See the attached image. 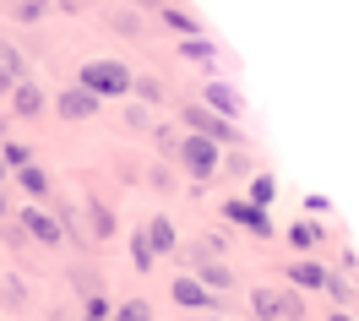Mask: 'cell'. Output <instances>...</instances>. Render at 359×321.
I'll use <instances>...</instances> for the list:
<instances>
[{
	"mask_svg": "<svg viewBox=\"0 0 359 321\" xmlns=\"http://www.w3.org/2000/svg\"><path fill=\"white\" fill-rule=\"evenodd\" d=\"M82 93H93V98H120V93H131V71L120 66V60H88V66H82Z\"/></svg>",
	"mask_w": 359,
	"mask_h": 321,
	"instance_id": "obj_1",
	"label": "cell"
},
{
	"mask_svg": "<svg viewBox=\"0 0 359 321\" xmlns=\"http://www.w3.org/2000/svg\"><path fill=\"white\" fill-rule=\"evenodd\" d=\"M250 310L262 321H299L305 316L299 294H289V289H250Z\"/></svg>",
	"mask_w": 359,
	"mask_h": 321,
	"instance_id": "obj_2",
	"label": "cell"
},
{
	"mask_svg": "<svg viewBox=\"0 0 359 321\" xmlns=\"http://www.w3.org/2000/svg\"><path fill=\"white\" fill-rule=\"evenodd\" d=\"M180 163H185L196 180H212V169H218V147L202 142V137H185V142H180Z\"/></svg>",
	"mask_w": 359,
	"mask_h": 321,
	"instance_id": "obj_3",
	"label": "cell"
},
{
	"mask_svg": "<svg viewBox=\"0 0 359 321\" xmlns=\"http://www.w3.org/2000/svg\"><path fill=\"white\" fill-rule=\"evenodd\" d=\"M185 120L202 131V142H234V125H229V120H218V115H207L202 104H191V109H185Z\"/></svg>",
	"mask_w": 359,
	"mask_h": 321,
	"instance_id": "obj_4",
	"label": "cell"
},
{
	"mask_svg": "<svg viewBox=\"0 0 359 321\" xmlns=\"http://www.w3.org/2000/svg\"><path fill=\"white\" fill-rule=\"evenodd\" d=\"M22 224H27V234H33V240H44V245H60V234H66V229H60V224L44 212V207H27Z\"/></svg>",
	"mask_w": 359,
	"mask_h": 321,
	"instance_id": "obj_5",
	"label": "cell"
},
{
	"mask_svg": "<svg viewBox=\"0 0 359 321\" xmlns=\"http://www.w3.org/2000/svg\"><path fill=\"white\" fill-rule=\"evenodd\" d=\"M224 212L234 218V224H245L250 234H272V218L262 212V207H250V202H224Z\"/></svg>",
	"mask_w": 359,
	"mask_h": 321,
	"instance_id": "obj_6",
	"label": "cell"
},
{
	"mask_svg": "<svg viewBox=\"0 0 359 321\" xmlns=\"http://www.w3.org/2000/svg\"><path fill=\"white\" fill-rule=\"evenodd\" d=\"M93 109H98V98H93V93H82V88H66V93H60V120H88Z\"/></svg>",
	"mask_w": 359,
	"mask_h": 321,
	"instance_id": "obj_7",
	"label": "cell"
},
{
	"mask_svg": "<svg viewBox=\"0 0 359 321\" xmlns=\"http://www.w3.org/2000/svg\"><path fill=\"white\" fill-rule=\"evenodd\" d=\"M207 104L218 109V120H229V125H234V115H240V93L229 88V82H212V88H207Z\"/></svg>",
	"mask_w": 359,
	"mask_h": 321,
	"instance_id": "obj_8",
	"label": "cell"
},
{
	"mask_svg": "<svg viewBox=\"0 0 359 321\" xmlns=\"http://www.w3.org/2000/svg\"><path fill=\"white\" fill-rule=\"evenodd\" d=\"M175 305H191V310H212V294H207L196 278H175Z\"/></svg>",
	"mask_w": 359,
	"mask_h": 321,
	"instance_id": "obj_9",
	"label": "cell"
},
{
	"mask_svg": "<svg viewBox=\"0 0 359 321\" xmlns=\"http://www.w3.org/2000/svg\"><path fill=\"white\" fill-rule=\"evenodd\" d=\"M11 93H17V98H11V104H17V115H22V120H33V115H44V93L33 88V82H17V88H11Z\"/></svg>",
	"mask_w": 359,
	"mask_h": 321,
	"instance_id": "obj_10",
	"label": "cell"
},
{
	"mask_svg": "<svg viewBox=\"0 0 359 321\" xmlns=\"http://www.w3.org/2000/svg\"><path fill=\"white\" fill-rule=\"evenodd\" d=\"M289 278L299 283V289H327V278H332V273H327L321 261H294V267H289Z\"/></svg>",
	"mask_w": 359,
	"mask_h": 321,
	"instance_id": "obj_11",
	"label": "cell"
},
{
	"mask_svg": "<svg viewBox=\"0 0 359 321\" xmlns=\"http://www.w3.org/2000/svg\"><path fill=\"white\" fill-rule=\"evenodd\" d=\"M17 180H22V191L33 196V202H44V196H49V175L39 169V163H27V169L17 175Z\"/></svg>",
	"mask_w": 359,
	"mask_h": 321,
	"instance_id": "obj_12",
	"label": "cell"
},
{
	"mask_svg": "<svg viewBox=\"0 0 359 321\" xmlns=\"http://www.w3.org/2000/svg\"><path fill=\"white\" fill-rule=\"evenodd\" d=\"M147 245H153V256H158V251H175V224H169V218H153Z\"/></svg>",
	"mask_w": 359,
	"mask_h": 321,
	"instance_id": "obj_13",
	"label": "cell"
},
{
	"mask_svg": "<svg viewBox=\"0 0 359 321\" xmlns=\"http://www.w3.org/2000/svg\"><path fill=\"white\" fill-rule=\"evenodd\" d=\"M196 283H202L207 294H212V289H229V283H234V273H229V267H218V261H212V267H202V278H196Z\"/></svg>",
	"mask_w": 359,
	"mask_h": 321,
	"instance_id": "obj_14",
	"label": "cell"
},
{
	"mask_svg": "<svg viewBox=\"0 0 359 321\" xmlns=\"http://www.w3.org/2000/svg\"><path fill=\"white\" fill-rule=\"evenodd\" d=\"M272 196H278V180H272V175H262V180H250V207H267Z\"/></svg>",
	"mask_w": 359,
	"mask_h": 321,
	"instance_id": "obj_15",
	"label": "cell"
},
{
	"mask_svg": "<svg viewBox=\"0 0 359 321\" xmlns=\"http://www.w3.org/2000/svg\"><path fill=\"white\" fill-rule=\"evenodd\" d=\"M289 240L299 245V251H311L316 240H321V224H294V229H289Z\"/></svg>",
	"mask_w": 359,
	"mask_h": 321,
	"instance_id": "obj_16",
	"label": "cell"
},
{
	"mask_svg": "<svg viewBox=\"0 0 359 321\" xmlns=\"http://www.w3.org/2000/svg\"><path fill=\"white\" fill-rule=\"evenodd\" d=\"M131 261H136V273L153 267V245H147V234H136V240H131Z\"/></svg>",
	"mask_w": 359,
	"mask_h": 321,
	"instance_id": "obj_17",
	"label": "cell"
},
{
	"mask_svg": "<svg viewBox=\"0 0 359 321\" xmlns=\"http://www.w3.org/2000/svg\"><path fill=\"white\" fill-rule=\"evenodd\" d=\"M6 163H11L17 175L27 169V147H22V142H6V153H0V169H6Z\"/></svg>",
	"mask_w": 359,
	"mask_h": 321,
	"instance_id": "obj_18",
	"label": "cell"
},
{
	"mask_svg": "<svg viewBox=\"0 0 359 321\" xmlns=\"http://www.w3.org/2000/svg\"><path fill=\"white\" fill-rule=\"evenodd\" d=\"M114 321H153V310L142 305V299H131V305H120V316Z\"/></svg>",
	"mask_w": 359,
	"mask_h": 321,
	"instance_id": "obj_19",
	"label": "cell"
},
{
	"mask_svg": "<svg viewBox=\"0 0 359 321\" xmlns=\"http://www.w3.org/2000/svg\"><path fill=\"white\" fill-rule=\"evenodd\" d=\"M185 55H191V60H212V44H207V39H191V44H185Z\"/></svg>",
	"mask_w": 359,
	"mask_h": 321,
	"instance_id": "obj_20",
	"label": "cell"
},
{
	"mask_svg": "<svg viewBox=\"0 0 359 321\" xmlns=\"http://www.w3.org/2000/svg\"><path fill=\"white\" fill-rule=\"evenodd\" d=\"M163 22L180 27V33H191V17H185V11H163Z\"/></svg>",
	"mask_w": 359,
	"mask_h": 321,
	"instance_id": "obj_21",
	"label": "cell"
},
{
	"mask_svg": "<svg viewBox=\"0 0 359 321\" xmlns=\"http://www.w3.org/2000/svg\"><path fill=\"white\" fill-rule=\"evenodd\" d=\"M104 316H109V305H104V299L93 294V305H88V321H104Z\"/></svg>",
	"mask_w": 359,
	"mask_h": 321,
	"instance_id": "obj_22",
	"label": "cell"
},
{
	"mask_svg": "<svg viewBox=\"0 0 359 321\" xmlns=\"http://www.w3.org/2000/svg\"><path fill=\"white\" fill-rule=\"evenodd\" d=\"M11 88H17V76H11V71L0 66V93H11Z\"/></svg>",
	"mask_w": 359,
	"mask_h": 321,
	"instance_id": "obj_23",
	"label": "cell"
},
{
	"mask_svg": "<svg viewBox=\"0 0 359 321\" xmlns=\"http://www.w3.org/2000/svg\"><path fill=\"white\" fill-rule=\"evenodd\" d=\"M327 321H354V316H343V310H332V316H327Z\"/></svg>",
	"mask_w": 359,
	"mask_h": 321,
	"instance_id": "obj_24",
	"label": "cell"
},
{
	"mask_svg": "<svg viewBox=\"0 0 359 321\" xmlns=\"http://www.w3.org/2000/svg\"><path fill=\"white\" fill-rule=\"evenodd\" d=\"M0 218H6V196H0Z\"/></svg>",
	"mask_w": 359,
	"mask_h": 321,
	"instance_id": "obj_25",
	"label": "cell"
},
{
	"mask_svg": "<svg viewBox=\"0 0 359 321\" xmlns=\"http://www.w3.org/2000/svg\"><path fill=\"white\" fill-rule=\"evenodd\" d=\"M0 180H6V169H0Z\"/></svg>",
	"mask_w": 359,
	"mask_h": 321,
	"instance_id": "obj_26",
	"label": "cell"
}]
</instances>
